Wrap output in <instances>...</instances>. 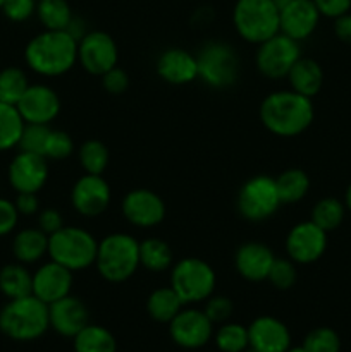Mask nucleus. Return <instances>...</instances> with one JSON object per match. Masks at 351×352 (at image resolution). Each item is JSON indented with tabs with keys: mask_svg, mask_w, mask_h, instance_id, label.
Segmentation results:
<instances>
[{
	"mask_svg": "<svg viewBox=\"0 0 351 352\" xmlns=\"http://www.w3.org/2000/svg\"><path fill=\"white\" fill-rule=\"evenodd\" d=\"M258 116L265 129L274 136L296 138L312 126L315 109L312 98L289 88L272 91L265 96Z\"/></svg>",
	"mask_w": 351,
	"mask_h": 352,
	"instance_id": "1",
	"label": "nucleus"
},
{
	"mask_svg": "<svg viewBox=\"0 0 351 352\" xmlns=\"http://www.w3.org/2000/svg\"><path fill=\"white\" fill-rule=\"evenodd\" d=\"M24 60L43 78H58L78 64V41L67 31L45 30L28 41Z\"/></svg>",
	"mask_w": 351,
	"mask_h": 352,
	"instance_id": "2",
	"label": "nucleus"
},
{
	"mask_svg": "<svg viewBox=\"0 0 351 352\" xmlns=\"http://www.w3.org/2000/svg\"><path fill=\"white\" fill-rule=\"evenodd\" d=\"M50 329L48 305L30 294L9 299L0 309V332L17 342H31L47 333Z\"/></svg>",
	"mask_w": 351,
	"mask_h": 352,
	"instance_id": "3",
	"label": "nucleus"
},
{
	"mask_svg": "<svg viewBox=\"0 0 351 352\" xmlns=\"http://www.w3.org/2000/svg\"><path fill=\"white\" fill-rule=\"evenodd\" d=\"M95 268L110 284L129 280L140 268V241L123 232L105 236L98 241Z\"/></svg>",
	"mask_w": 351,
	"mask_h": 352,
	"instance_id": "4",
	"label": "nucleus"
},
{
	"mask_svg": "<svg viewBox=\"0 0 351 352\" xmlns=\"http://www.w3.org/2000/svg\"><path fill=\"white\" fill-rule=\"evenodd\" d=\"M98 241L89 230L76 226H64L48 236V256L64 265L71 272L93 267L96 260Z\"/></svg>",
	"mask_w": 351,
	"mask_h": 352,
	"instance_id": "5",
	"label": "nucleus"
},
{
	"mask_svg": "<svg viewBox=\"0 0 351 352\" xmlns=\"http://www.w3.org/2000/svg\"><path fill=\"white\" fill-rule=\"evenodd\" d=\"M279 9L274 0H236L233 9V24L244 41L253 45L264 43L281 33Z\"/></svg>",
	"mask_w": 351,
	"mask_h": 352,
	"instance_id": "6",
	"label": "nucleus"
},
{
	"mask_svg": "<svg viewBox=\"0 0 351 352\" xmlns=\"http://www.w3.org/2000/svg\"><path fill=\"white\" fill-rule=\"evenodd\" d=\"M217 275L202 258H181L171 268V287L184 306L206 301L215 292Z\"/></svg>",
	"mask_w": 351,
	"mask_h": 352,
	"instance_id": "7",
	"label": "nucleus"
},
{
	"mask_svg": "<svg viewBox=\"0 0 351 352\" xmlns=\"http://www.w3.org/2000/svg\"><path fill=\"white\" fill-rule=\"evenodd\" d=\"M198 78L206 86L226 89L236 85L240 78V57L231 45L224 41H209L196 54Z\"/></svg>",
	"mask_w": 351,
	"mask_h": 352,
	"instance_id": "8",
	"label": "nucleus"
},
{
	"mask_svg": "<svg viewBox=\"0 0 351 352\" xmlns=\"http://www.w3.org/2000/svg\"><path fill=\"white\" fill-rule=\"evenodd\" d=\"M281 205L275 177L270 175H253L237 192V212L248 222H265L277 213Z\"/></svg>",
	"mask_w": 351,
	"mask_h": 352,
	"instance_id": "9",
	"label": "nucleus"
},
{
	"mask_svg": "<svg viewBox=\"0 0 351 352\" xmlns=\"http://www.w3.org/2000/svg\"><path fill=\"white\" fill-rule=\"evenodd\" d=\"M257 47L255 64H257L258 72L267 79L288 78L291 67L301 57L299 41L292 40L282 33L268 38Z\"/></svg>",
	"mask_w": 351,
	"mask_h": 352,
	"instance_id": "10",
	"label": "nucleus"
},
{
	"mask_svg": "<svg viewBox=\"0 0 351 352\" xmlns=\"http://www.w3.org/2000/svg\"><path fill=\"white\" fill-rule=\"evenodd\" d=\"M78 62L88 74L103 76L119 62V48L105 31H88L78 41Z\"/></svg>",
	"mask_w": 351,
	"mask_h": 352,
	"instance_id": "11",
	"label": "nucleus"
},
{
	"mask_svg": "<svg viewBox=\"0 0 351 352\" xmlns=\"http://www.w3.org/2000/svg\"><path fill=\"white\" fill-rule=\"evenodd\" d=\"M169 336L182 349H202L213 339V323L203 309L184 306L169 323Z\"/></svg>",
	"mask_w": 351,
	"mask_h": 352,
	"instance_id": "12",
	"label": "nucleus"
},
{
	"mask_svg": "<svg viewBox=\"0 0 351 352\" xmlns=\"http://www.w3.org/2000/svg\"><path fill=\"white\" fill-rule=\"evenodd\" d=\"M327 232L312 220L292 227L286 236V253L296 265H312L323 256L327 250Z\"/></svg>",
	"mask_w": 351,
	"mask_h": 352,
	"instance_id": "13",
	"label": "nucleus"
},
{
	"mask_svg": "<svg viewBox=\"0 0 351 352\" xmlns=\"http://www.w3.org/2000/svg\"><path fill=\"white\" fill-rule=\"evenodd\" d=\"M112 199V189L103 175L85 174L71 189V205L85 219H96L107 212Z\"/></svg>",
	"mask_w": 351,
	"mask_h": 352,
	"instance_id": "14",
	"label": "nucleus"
},
{
	"mask_svg": "<svg viewBox=\"0 0 351 352\" xmlns=\"http://www.w3.org/2000/svg\"><path fill=\"white\" fill-rule=\"evenodd\" d=\"M123 215L131 226L140 229H151L165 219V203L151 189H133L127 192L120 203Z\"/></svg>",
	"mask_w": 351,
	"mask_h": 352,
	"instance_id": "15",
	"label": "nucleus"
},
{
	"mask_svg": "<svg viewBox=\"0 0 351 352\" xmlns=\"http://www.w3.org/2000/svg\"><path fill=\"white\" fill-rule=\"evenodd\" d=\"M48 181V160L43 155L19 151L9 165V182L16 192H38Z\"/></svg>",
	"mask_w": 351,
	"mask_h": 352,
	"instance_id": "16",
	"label": "nucleus"
},
{
	"mask_svg": "<svg viewBox=\"0 0 351 352\" xmlns=\"http://www.w3.org/2000/svg\"><path fill=\"white\" fill-rule=\"evenodd\" d=\"M16 107L26 124L48 126L61 113V98L50 86L30 85Z\"/></svg>",
	"mask_w": 351,
	"mask_h": 352,
	"instance_id": "17",
	"label": "nucleus"
},
{
	"mask_svg": "<svg viewBox=\"0 0 351 352\" xmlns=\"http://www.w3.org/2000/svg\"><path fill=\"white\" fill-rule=\"evenodd\" d=\"M320 17L313 0H291L279 12L281 33L301 43L315 33Z\"/></svg>",
	"mask_w": 351,
	"mask_h": 352,
	"instance_id": "18",
	"label": "nucleus"
},
{
	"mask_svg": "<svg viewBox=\"0 0 351 352\" xmlns=\"http://www.w3.org/2000/svg\"><path fill=\"white\" fill-rule=\"evenodd\" d=\"M74 272L64 265L50 260L41 265L33 274V296H36L45 305L58 301L71 294L74 284Z\"/></svg>",
	"mask_w": 351,
	"mask_h": 352,
	"instance_id": "19",
	"label": "nucleus"
},
{
	"mask_svg": "<svg viewBox=\"0 0 351 352\" xmlns=\"http://www.w3.org/2000/svg\"><path fill=\"white\" fill-rule=\"evenodd\" d=\"M50 329L65 339L78 336L89 323L88 306L76 296L69 294L48 305Z\"/></svg>",
	"mask_w": 351,
	"mask_h": 352,
	"instance_id": "20",
	"label": "nucleus"
},
{
	"mask_svg": "<svg viewBox=\"0 0 351 352\" xmlns=\"http://www.w3.org/2000/svg\"><path fill=\"white\" fill-rule=\"evenodd\" d=\"M250 347L262 352H286L291 347L288 325L275 316H258L248 325Z\"/></svg>",
	"mask_w": 351,
	"mask_h": 352,
	"instance_id": "21",
	"label": "nucleus"
},
{
	"mask_svg": "<svg viewBox=\"0 0 351 352\" xmlns=\"http://www.w3.org/2000/svg\"><path fill=\"white\" fill-rule=\"evenodd\" d=\"M157 74L162 81L174 86H184L198 79L196 55L179 47L167 48L157 58Z\"/></svg>",
	"mask_w": 351,
	"mask_h": 352,
	"instance_id": "22",
	"label": "nucleus"
},
{
	"mask_svg": "<svg viewBox=\"0 0 351 352\" xmlns=\"http://www.w3.org/2000/svg\"><path fill=\"white\" fill-rule=\"evenodd\" d=\"M275 254L267 244L260 241H248L241 244L234 256V267L241 278L248 282L267 280Z\"/></svg>",
	"mask_w": 351,
	"mask_h": 352,
	"instance_id": "23",
	"label": "nucleus"
},
{
	"mask_svg": "<svg viewBox=\"0 0 351 352\" xmlns=\"http://www.w3.org/2000/svg\"><path fill=\"white\" fill-rule=\"evenodd\" d=\"M288 81L292 91L313 98L322 89L323 71L319 62L313 60V58L299 57L298 62L289 71Z\"/></svg>",
	"mask_w": 351,
	"mask_h": 352,
	"instance_id": "24",
	"label": "nucleus"
},
{
	"mask_svg": "<svg viewBox=\"0 0 351 352\" xmlns=\"http://www.w3.org/2000/svg\"><path fill=\"white\" fill-rule=\"evenodd\" d=\"M12 253L16 260L23 265L40 261L48 254V236L38 227H28L14 236Z\"/></svg>",
	"mask_w": 351,
	"mask_h": 352,
	"instance_id": "25",
	"label": "nucleus"
},
{
	"mask_svg": "<svg viewBox=\"0 0 351 352\" xmlns=\"http://www.w3.org/2000/svg\"><path fill=\"white\" fill-rule=\"evenodd\" d=\"M174 265L172 248L158 237H147L140 243V267L151 274H162L171 270Z\"/></svg>",
	"mask_w": 351,
	"mask_h": 352,
	"instance_id": "26",
	"label": "nucleus"
},
{
	"mask_svg": "<svg viewBox=\"0 0 351 352\" xmlns=\"http://www.w3.org/2000/svg\"><path fill=\"white\" fill-rule=\"evenodd\" d=\"M184 308V302L181 301L174 289L158 287L148 296L147 299V313L153 322L157 323H171L181 309Z\"/></svg>",
	"mask_w": 351,
	"mask_h": 352,
	"instance_id": "27",
	"label": "nucleus"
},
{
	"mask_svg": "<svg viewBox=\"0 0 351 352\" xmlns=\"http://www.w3.org/2000/svg\"><path fill=\"white\" fill-rule=\"evenodd\" d=\"M0 292L7 299L33 294V274L23 263H10L0 270Z\"/></svg>",
	"mask_w": 351,
	"mask_h": 352,
	"instance_id": "28",
	"label": "nucleus"
},
{
	"mask_svg": "<svg viewBox=\"0 0 351 352\" xmlns=\"http://www.w3.org/2000/svg\"><path fill=\"white\" fill-rule=\"evenodd\" d=\"M74 352H117V340L109 329L88 323L76 337H72Z\"/></svg>",
	"mask_w": 351,
	"mask_h": 352,
	"instance_id": "29",
	"label": "nucleus"
},
{
	"mask_svg": "<svg viewBox=\"0 0 351 352\" xmlns=\"http://www.w3.org/2000/svg\"><path fill=\"white\" fill-rule=\"evenodd\" d=\"M275 186L282 205H295L308 195L310 177L301 168H288L275 177Z\"/></svg>",
	"mask_w": 351,
	"mask_h": 352,
	"instance_id": "30",
	"label": "nucleus"
},
{
	"mask_svg": "<svg viewBox=\"0 0 351 352\" xmlns=\"http://www.w3.org/2000/svg\"><path fill=\"white\" fill-rule=\"evenodd\" d=\"M36 16L41 26L50 31H65L74 17L67 0H38Z\"/></svg>",
	"mask_w": 351,
	"mask_h": 352,
	"instance_id": "31",
	"label": "nucleus"
},
{
	"mask_svg": "<svg viewBox=\"0 0 351 352\" xmlns=\"http://www.w3.org/2000/svg\"><path fill=\"white\" fill-rule=\"evenodd\" d=\"M24 124L16 105L0 102V151L12 150L19 144Z\"/></svg>",
	"mask_w": 351,
	"mask_h": 352,
	"instance_id": "32",
	"label": "nucleus"
},
{
	"mask_svg": "<svg viewBox=\"0 0 351 352\" xmlns=\"http://www.w3.org/2000/svg\"><path fill=\"white\" fill-rule=\"evenodd\" d=\"M344 215H346L344 201L337 198H322L313 205L310 220L329 234L341 227V223L344 222Z\"/></svg>",
	"mask_w": 351,
	"mask_h": 352,
	"instance_id": "33",
	"label": "nucleus"
},
{
	"mask_svg": "<svg viewBox=\"0 0 351 352\" xmlns=\"http://www.w3.org/2000/svg\"><path fill=\"white\" fill-rule=\"evenodd\" d=\"M213 342L220 352H244L250 347L248 327L234 322L222 323L213 330Z\"/></svg>",
	"mask_w": 351,
	"mask_h": 352,
	"instance_id": "34",
	"label": "nucleus"
},
{
	"mask_svg": "<svg viewBox=\"0 0 351 352\" xmlns=\"http://www.w3.org/2000/svg\"><path fill=\"white\" fill-rule=\"evenodd\" d=\"M78 160L85 174L102 175L109 167V148L98 140H88L79 146Z\"/></svg>",
	"mask_w": 351,
	"mask_h": 352,
	"instance_id": "35",
	"label": "nucleus"
},
{
	"mask_svg": "<svg viewBox=\"0 0 351 352\" xmlns=\"http://www.w3.org/2000/svg\"><path fill=\"white\" fill-rule=\"evenodd\" d=\"M28 88L30 81L23 69L14 65L0 69V102L17 105Z\"/></svg>",
	"mask_w": 351,
	"mask_h": 352,
	"instance_id": "36",
	"label": "nucleus"
},
{
	"mask_svg": "<svg viewBox=\"0 0 351 352\" xmlns=\"http://www.w3.org/2000/svg\"><path fill=\"white\" fill-rule=\"evenodd\" d=\"M301 346L308 352H341V337L329 327H319L306 333Z\"/></svg>",
	"mask_w": 351,
	"mask_h": 352,
	"instance_id": "37",
	"label": "nucleus"
},
{
	"mask_svg": "<svg viewBox=\"0 0 351 352\" xmlns=\"http://www.w3.org/2000/svg\"><path fill=\"white\" fill-rule=\"evenodd\" d=\"M267 280L274 285L279 291H288L298 280V270H296V263L289 258H277L275 256L274 263H272L270 272H268Z\"/></svg>",
	"mask_w": 351,
	"mask_h": 352,
	"instance_id": "38",
	"label": "nucleus"
},
{
	"mask_svg": "<svg viewBox=\"0 0 351 352\" xmlns=\"http://www.w3.org/2000/svg\"><path fill=\"white\" fill-rule=\"evenodd\" d=\"M50 127L45 124H24L23 134L17 148L21 151H30V153L43 155L45 146H47V140L50 136Z\"/></svg>",
	"mask_w": 351,
	"mask_h": 352,
	"instance_id": "39",
	"label": "nucleus"
},
{
	"mask_svg": "<svg viewBox=\"0 0 351 352\" xmlns=\"http://www.w3.org/2000/svg\"><path fill=\"white\" fill-rule=\"evenodd\" d=\"M74 151V141L65 131L52 129L50 136L47 140L43 157L47 160H65Z\"/></svg>",
	"mask_w": 351,
	"mask_h": 352,
	"instance_id": "40",
	"label": "nucleus"
},
{
	"mask_svg": "<svg viewBox=\"0 0 351 352\" xmlns=\"http://www.w3.org/2000/svg\"><path fill=\"white\" fill-rule=\"evenodd\" d=\"M203 311H205V315L209 316L213 325H222V323L229 322L231 316H233L234 305L227 296L212 294L205 301Z\"/></svg>",
	"mask_w": 351,
	"mask_h": 352,
	"instance_id": "41",
	"label": "nucleus"
},
{
	"mask_svg": "<svg viewBox=\"0 0 351 352\" xmlns=\"http://www.w3.org/2000/svg\"><path fill=\"white\" fill-rule=\"evenodd\" d=\"M2 12L12 23H23L36 14V0H6Z\"/></svg>",
	"mask_w": 351,
	"mask_h": 352,
	"instance_id": "42",
	"label": "nucleus"
},
{
	"mask_svg": "<svg viewBox=\"0 0 351 352\" xmlns=\"http://www.w3.org/2000/svg\"><path fill=\"white\" fill-rule=\"evenodd\" d=\"M100 81H102V88L107 93H110V95H123L129 88V76L119 65H116V67L107 71L103 76H100Z\"/></svg>",
	"mask_w": 351,
	"mask_h": 352,
	"instance_id": "43",
	"label": "nucleus"
},
{
	"mask_svg": "<svg viewBox=\"0 0 351 352\" xmlns=\"http://www.w3.org/2000/svg\"><path fill=\"white\" fill-rule=\"evenodd\" d=\"M17 220H19V212L14 201L0 198V237L9 236L16 229Z\"/></svg>",
	"mask_w": 351,
	"mask_h": 352,
	"instance_id": "44",
	"label": "nucleus"
},
{
	"mask_svg": "<svg viewBox=\"0 0 351 352\" xmlns=\"http://www.w3.org/2000/svg\"><path fill=\"white\" fill-rule=\"evenodd\" d=\"M36 223L38 229L43 230L47 236H52V234H55L64 227V219H62V213L58 210L45 208L38 212Z\"/></svg>",
	"mask_w": 351,
	"mask_h": 352,
	"instance_id": "45",
	"label": "nucleus"
},
{
	"mask_svg": "<svg viewBox=\"0 0 351 352\" xmlns=\"http://www.w3.org/2000/svg\"><path fill=\"white\" fill-rule=\"evenodd\" d=\"M313 3L319 9L320 16L330 17V19H336L350 12L351 9V0H313Z\"/></svg>",
	"mask_w": 351,
	"mask_h": 352,
	"instance_id": "46",
	"label": "nucleus"
},
{
	"mask_svg": "<svg viewBox=\"0 0 351 352\" xmlns=\"http://www.w3.org/2000/svg\"><path fill=\"white\" fill-rule=\"evenodd\" d=\"M19 215L33 217L40 212V199L36 198V192H17V198L14 201Z\"/></svg>",
	"mask_w": 351,
	"mask_h": 352,
	"instance_id": "47",
	"label": "nucleus"
},
{
	"mask_svg": "<svg viewBox=\"0 0 351 352\" xmlns=\"http://www.w3.org/2000/svg\"><path fill=\"white\" fill-rule=\"evenodd\" d=\"M334 34L343 43L351 45V12H346L334 19Z\"/></svg>",
	"mask_w": 351,
	"mask_h": 352,
	"instance_id": "48",
	"label": "nucleus"
},
{
	"mask_svg": "<svg viewBox=\"0 0 351 352\" xmlns=\"http://www.w3.org/2000/svg\"><path fill=\"white\" fill-rule=\"evenodd\" d=\"M65 31H67V33L71 34V36L74 38L76 41H79L83 36H85L86 33H88V30H86L85 21L78 19V17H72V21H71V23H69L67 30H65Z\"/></svg>",
	"mask_w": 351,
	"mask_h": 352,
	"instance_id": "49",
	"label": "nucleus"
},
{
	"mask_svg": "<svg viewBox=\"0 0 351 352\" xmlns=\"http://www.w3.org/2000/svg\"><path fill=\"white\" fill-rule=\"evenodd\" d=\"M344 206L351 212V184L348 186L346 189V195H344Z\"/></svg>",
	"mask_w": 351,
	"mask_h": 352,
	"instance_id": "50",
	"label": "nucleus"
},
{
	"mask_svg": "<svg viewBox=\"0 0 351 352\" xmlns=\"http://www.w3.org/2000/svg\"><path fill=\"white\" fill-rule=\"evenodd\" d=\"M286 352H308L303 346H291Z\"/></svg>",
	"mask_w": 351,
	"mask_h": 352,
	"instance_id": "51",
	"label": "nucleus"
},
{
	"mask_svg": "<svg viewBox=\"0 0 351 352\" xmlns=\"http://www.w3.org/2000/svg\"><path fill=\"white\" fill-rule=\"evenodd\" d=\"M274 2L277 3V6H279V9H281V7H284L286 3H288V2H291V0H274Z\"/></svg>",
	"mask_w": 351,
	"mask_h": 352,
	"instance_id": "52",
	"label": "nucleus"
},
{
	"mask_svg": "<svg viewBox=\"0 0 351 352\" xmlns=\"http://www.w3.org/2000/svg\"><path fill=\"white\" fill-rule=\"evenodd\" d=\"M244 352H262V351H257V349H253V347H248V349L244 351Z\"/></svg>",
	"mask_w": 351,
	"mask_h": 352,
	"instance_id": "53",
	"label": "nucleus"
},
{
	"mask_svg": "<svg viewBox=\"0 0 351 352\" xmlns=\"http://www.w3.org/2000/svg\"><path fill=\"white\" fill-rule=\"evenodd\" d=\"M3 2H6V0H0V9H2V6H3Z\"/></svg>",
	"mask_w": 351,
	"mask_h": 352,
	"instance_id": "54",
	"label": "nucleus"
}]
</instances>
